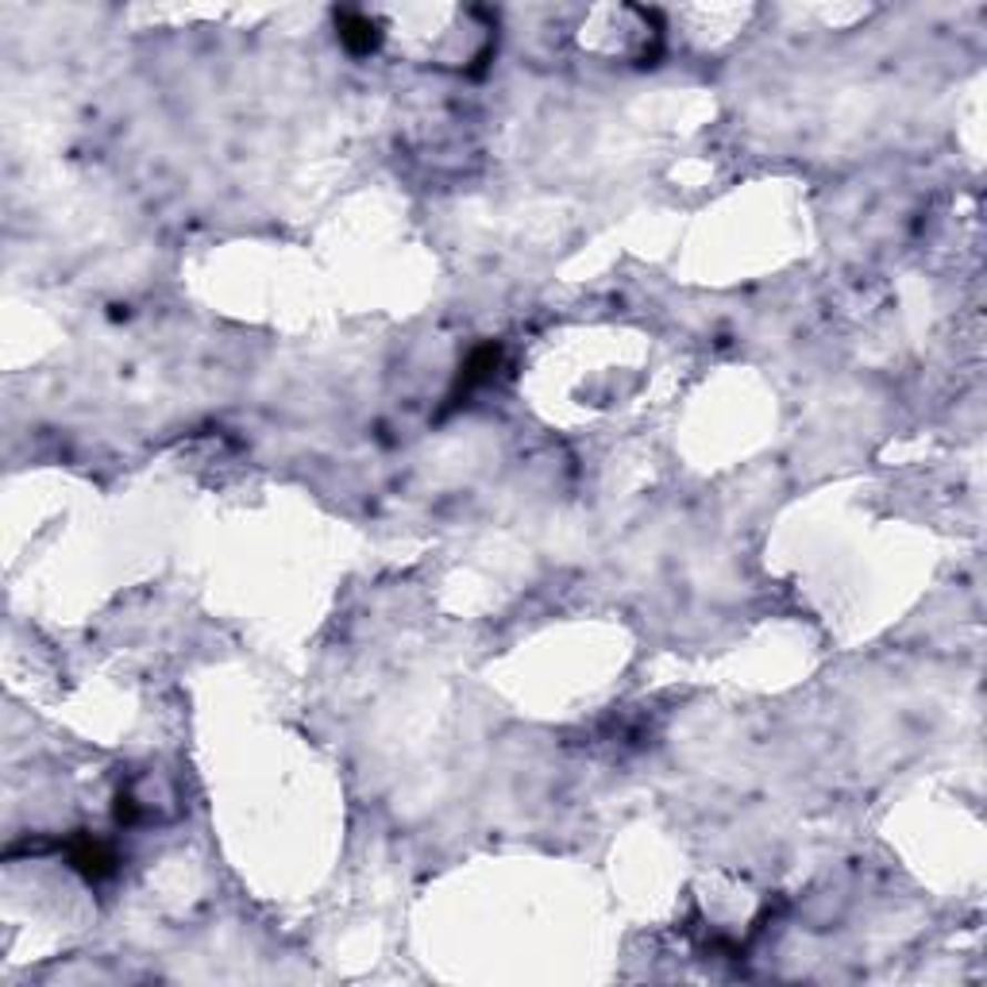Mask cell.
Listing matches in <instances>:
<instances>
[{"label": "cell", "instance_id": "6da1fadb", "mask_svg": "<svg viewBox=\"0 0 987 987\" xmlns=\"http://www.w3.org/2000/svg\"><path fill=\"white\" fill-rule=\"evenodd\" d=\"M336 28H339V43L352 54H370L383 43V28H378V20H370L367 12H339Z\"/></svg>", "mask_w": 987, "mask_h": 987}]
</instances>
